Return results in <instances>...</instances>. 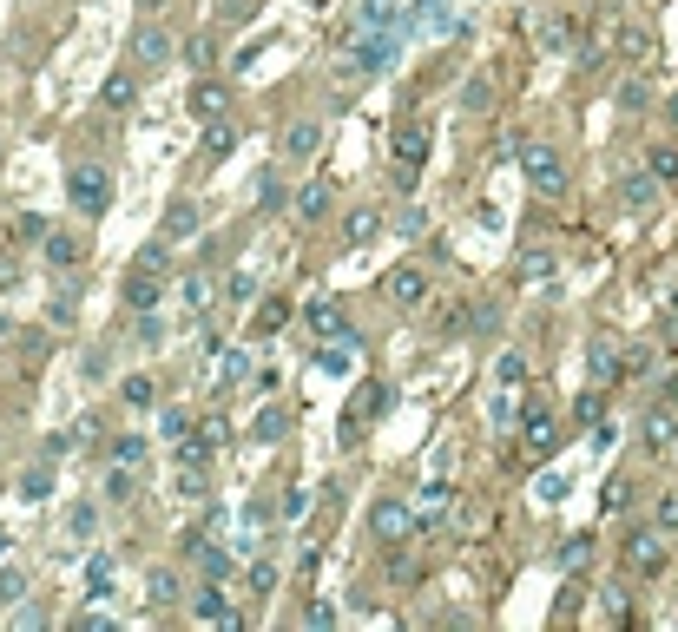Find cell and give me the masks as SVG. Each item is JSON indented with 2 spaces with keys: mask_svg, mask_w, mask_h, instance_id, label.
<instances>
[{
  "mask_svg": "<svg viewBox=\"0 0 678 632\" xmlns=\"http://www.w3.org/2000/svg\"><path fill=\"white\" fill-rule=\"evenodd\" d=\"M66 205L86 211V218H99V211L112 205V172L99 158H73V165H66Z\"/></svg>",
  "mask_w": 678,
  "mask_h": 632,
  "instance_id": "cell-1",
  "label": "cell"
},
{
  "mask_svg": "<svg viewBox=\"0 0 678 632\" xmlns=\"http://www.w3.org/2000/svg\"><path fill=\"white\" fill-rule=\"evenodd\" d=\"M521 172H527V185H534L540 198H560V191H567V165H560L553 145H521Z\"/></svg>",
  "mask_w": 678,
  "mask_h": 632,
  "instance_id": "cell-2",
  "label": "cell"
},
{
  "mask_svg": "<svg viewBox=\"0 0 678 632\" xmlns=\"http://www.w3.org/2000/svg\"><path fill=\"white\" fill-rule=\"evenodd\" d=\"M369 534H376V547H402V540L415 534V514L409 501H395V494H382L376 514H369Z\"/></svg>",
  "mask_w": 678,
  "mask_h": 632,
  "instance_id": "cell-3",
  "label": "cell"
},
{
  "mask_svg": "<svg viewBox=\"0 0 678 632\" xmlns=\"http://www.w3.org/2000/svg\"><path fill=\"white\" fill-rule=\"evenodd\" d=\"M665 567V527H632L626 534V573H659Z\"/></svg>",
  "mask_w": 678,
  "mask_h": 632,
  "instance_id": "cell-4",
  "label": "cell"
},
{
  "mask_svg": "<svg viewBox=\"0 0 678 632\" xmlns=\"http://www.w3.org/2000/svg\"><path fill=\"white\" fill-rule=\"evenodd\" d=\"M428 165V132L422 126H395V172H402V185H415Z\"/></svg>",
  "mask_w": 678,
  "mask_h": 632,
  "instance_id": "cell-5",
  "label": "cell"
},
{
  "mask_svg": "<svg viewBox=\"0 0 678 632\" xmlns=\"http://www.w3.org/2000/svg\"><path fill=\"white\" fill-rule=\"evenodd\" d=\"M382 297H389L395 310H415V303L428 297V270H422V264H395L389 284H382Z\"/></svg>",
  "mask_w": 678,
  "mask_h": 632,
  "instance_id": "cell-6",
  "label": "cell"
},
{
  "mask_svg": "<svg viewBox=\"0 0 678 632\" xmlns=\"http://www.w3.org/2000/svg\"><path fill=\"white\" fill-rule=\"evenodd\" d=\"M619 205H626L632 218H652V211H659V178H652V165L619 178Z\"/></svg>",
  "mask_w": 678,
  "mask_h": 632,
  "instance_id": "cell-7",
  "label": "cell"
},
{
  "mask_svg": "<svg viewBox=\"0 0 678 632\" xmlns=\"http://www.w3.org/2000/svg\"><path fill=\"white\" fill-rule=\"evenodd\" d=\"M191 613L205 619V626H224V632L244 626V613H237V606L224 600V586H198V593H191Z\"/></svg>",
  "mask_w": 678,
  "mask_h": 632,
  "instance_id": "cell-8",
  "label": "cell"
},
{
  "mask_svg": "<svg viewBox=\"0 0 678 632\" xmlns=\"http://www.w3.org/2000/svg\"><path fill=\"white\" fill-rule=\"evenodd\" d=\"M395 47H402V33H376V27H363V40H356V73H382V66L395 60Z\"/></svg>",
  "mask_w": 678,
  "mask_h": 632,
  "instance_id": "cell-9",
  "label": "cell"
},
{
  "mask_svg": "<svg viewBox=\"0 0 678 632\" xmlns=\"http://www.w3.org/2000/svg\"><path fill=\"white\" fill-rule=\"evenodd\" d=\"M553 442H560V422H553V415L534 402V409L521 415V448H527V455H547Z\"/></svg>",
  "mask_w": 678,
  "mask_h": 632,
  "instance_id": "cell-10",
  "label": "cell"
},
{
  "mask_svg": "<svg viewBox=\"0 0 678 632\" xmlns=\"http://www.w3.org/2000/svg\"><path fill=\"white\" fill-rule=\"evenodd\" d=\"M132 60H139V66H158V60H172V33L145 20V27L132 33Z\"/></svg>",
  "mask_w": 678,
  "mask_h": 632,
  "instance_id": "cell-11",
  "label": "cell"
},
{
  "mask_svg": "<svg viewBox=\"0 0 678 632\" xmlns=\"http://www.w3.org/2000/svg\"><path fill=\"white\" fill-rule=\"evenodd\" d=\"M303 316H310V330L323 336V343H330V336H349V316L336 310L330 297H323V303H310V310H303Z\"/></svg>",
  "mask_w": 678,
  "mask_h": 632,
  "instance_id": "cell-12",
  "label": "cell"
},
{
  "mask_svg": "<svg viewBox=\"0 0 678 632\" xmlns=\"http://www.w3.org/2000/svg\"><path fill=\"white\" fill-rule=\"evenodd\" d=\"M126 310H158V277H152L145 264L126 277Z\"/></svg>",
  "mask_w": 678,
  "mask_h": 632,
  "instance_id": "cell-13",
  "label": "cell"
},
{
  "mask_svg": "<svg viewBox=\"0 0 678 632\" xmlns=\"http://www.w3.org/2000/svg\"><path fill=\"white\" fill-rule=\"evenodd\" d=\"M448 501H455L448 474H428V481H422V514H428V521H442V514H448Z\"/></svg>",
  "mask_w": 678,
  "mask_h": 632,
  "instance_id": "cell-14",
  "label": "cell"
},
{
  "mask_svg": "<svg viewBox=\"0 0 678 632\" xmlns=\"http://www.w3.org/2000/svg\"><path fill=\"white\" fill-rule=\"evenodd\" d=\"M316 145H323V126H316V119H297V126L284 132V152H290V158H310Z\"/></svg>",
  "mask_w": 678,
  "mask_h": 632,
  "instance_id": "cell-15",
  "label": "cell"
},
{
  "mask_svg": "<svg viewBox=\"0 0 678 632\" xmlns=\"http://www.w3.org/2000/svg\"><path fill=\"white\" fill-rule=\"evenodd\" d=\"M191 112H198V119H224V86L218 79H198V86H191Z\"/></svg>",
  "mask_w": 678,
  "mask_h": 632,
  "instance_id": "cell-16",
  "label": "cell"
},
{
  "mask_svg": "<svg viewBox=\"0 0 678 632\" xmlns=\"http://www.w3.org/2000/svg\"><path fill=\"white\" fill-rule=\"evenodd\" d=\"M237 152V126L231 119H205V158H231Z\"/></svg>",
  "mask_w": 678,
  "mask_h": 632,
  "instance_id": "cell-17",
  "label": "cell"
},
{
  "mask_svg": "<svg viewBox=\"0 0 678 632\" xmlns=\"http://www.w3.org/2000/svg\"><path fill=\"white\" fill-rule=\"evenodd\" d=\"M40 251H47V264L73 270V264H79V237H66V231H47V237H40Z\"/></svg>",
  "mask_w": 678,
  "mask_h": 632,
  "instance_id": "cell-18",
  "label": "cell"
},
{
  "mask_svg": "<svg viewBox=\"0 0 678 632\" xmlns=\"http://www.w3.org/2000/svg\"><path fill=\"white\" fill-rule=\"evenodd\" d=\"M323 211H330V178H310L297 191V218H323Z\"/></svg>",
  "mask_w": 678,
  "mask_h": 632,
  "instance_id": "cell-19",
  "label": "cell"
},
{
  "mask_svg": "<svg viewBox=\"0 0 678 632\" xmlns=\"http://www.w3.org/2000/svg\"><path fill=\"white\" fill-rule=\"evenodd\" d=\"M284 323H290V303H284V297H264V303H257V316H251V330H257V336L284 330Z\"/></svg>",
  "mask_w": 678,
  "mask_h": 632,
  "instance_id": "cell-20",
  "label": "cell"
},
{
  "mask_svg": "<svg viewBox=\"0 0 678 632\" xmlns=\"http://www.w3.org/2000/svg\"><path fill=\"white\" fill-rule=\"evenodd\" d=\"M586 363H593V389H606L613 376H626V369H619V349H613V343H593V356H586Z\"/></svg>",
  "mask_w": 678,
  "mask_h": 632,
  "instance_id": "cell-21",
  "label": "cell"
},
{
  "mask_svg": "<svg viewBox=\"0 0 678 632\" xmlns=\"http://www.w3.org/2000/svg\"><path fill=\"white\" fill-rule=\"evenodd\" d=\"M376 231H382V211H349V218H343V237H349V244H369Z\"/></svg>",
  "mask_w": 678,
  "mask_h": 632,
  "instance_id": "cell-22",
  "label": "cell"
},
{
  "mask_svg": "<svg viewBox=\"0 0 678 632\" xmlns=\"http://www.w3.org/2000/svg\"><path fill=\"white\" fill-rule=\"evenodd\" d=\"M646 53H652V33H646V27H619V60L639 66Z\"/></svg>",
  "mask_w": 678,
  "mask_h": 632,
  "instance_id": "cell-23",
  "label": "cell"
},
{
  "mask_svg": "<svg viewBox=\"0 0 678 632\" xmlns=\"http://www.w3.org/2000/svg\"><path fill=\"white\" fill-rule=\"evenodd\" d=\"M132 99H139V79H132V73H112V79H106V106H112V112H126Z\"/></svg>",
  "mask_w": 678,
  "mask_h": 632,
  "instance_id": "cell-24",
  "label": "cell"
},
{
  "mask_svg": "<svg viewBox=\"0 0 678 632\" xmlns=\"http://www.w3.org/2000/svg\"><path fill=\"white\" fill-rule=\"evenodd\" d=\"M244 369H251V356H244V349H224V356H218V389H237Z\"/></svg>",
  "mask_w": 678,
  "mask_h": 632,
  "instance_id": "cell-25",
  "label": "cell"
},
{
  "mask_svg": "<svg viewBox=\"0 0 678 632\" xmlns=\"http://www.w3.org/2000/svg\"><path fill=\"white\" fill-rule=\"evenodd\" d=\"M112 461L139 474V468H145V435H119V442H112Z\"/></svg>",
  "mask_w": 678,
  "mask_h": 632,
  "instance_id": "cell-26",
  "label": "cell"
},
{
  "mask_svg": "<svg viewBox=\"0 0 678 632\" xmlns=\"http://www.w3.org/2000/svg\"><path fill=\"white\" fill-rule=\"evenodd\" d=\"M185 60L198 66V73H211V66H218V40H211V33H191V47H185Z\"/></svg>",
  "mask_w": 678,
  "mask_h": 632,
  "instance_id": "cell-27",
  "label": "cell"
},
{
  "mask_svg": "<svg viewBox=\"0 0 678 632\" xmlns=\"http://www.w3.org/2000/svg\"><path fill=\"white\" fill-rule=\"evenodd\" d=\"M152 376H126V389H119V402H126V409H152Z\"/></svg>",
  "mask_w": 678,
  "mask_h": 632,
  "instance_id": "cell-28",
  "label": "cell"
},
{
  "mask_svg": "<svg viewBox=\"0 0 678 632\" xmlns=\"http://www.w3.org/2000/svg\"><path fill=\"white\" fill-rule=\"evenodd\" d=\"M553 277V257L547 251H521V284H547Z\"/></svg>",
  "mask_w": 678,
  "mask_h": 632,
  "instance_id": "cell-29",
  "label": "cell"
},
{
  "mask_svg": "<svg viewBox=\"0 0 678 632\" xmlns=\"http://www.w3.org/2000/svg\"><path fill=\"white\" fill-rule=\"evenodd\" d=\"M652 158V178L659 185H678V145H659V152H646Z\"/></svg>",
  "mask_w": 678,
  "mask_h": 632,
  "instance_id": "cell-30",
  "label": "cell"
},
{
  "mask_svg": "<svg viewBox=\"0 0 678 632\" xmlns=\"http://www.w3.org/2000/svg\"><path fill=\"white\" fill-rule=\"evenodd\" d=\"M191 231H198V211H191V205L165 211V237H172V244H178V237H191Z\"/></svg>",
  "mask_w": 678,
  "mask_h": 632,
  "instance_id": "cell-31",
  "label": "cell"
},
{
  "mask_svg": "<svg viewBox=\"0 0 678 632\" xmlns=\"http://www.w3.org/2000/svg\"><path fill=\"white\" fill-rule=\"evenodd\" d=\"M158 435H165V442L178 448V442L191 435V415H185V409H165V415H158Z\"/></svg>",
  "mask_w": 678,
  "mask_h": 632,
  "instance_id": "cell-32",
  "label": "cell"
},
{
  "mask_svg": "<svg viewBox=\"0 0 678 632\" xmlns=\"http://www.w3.org/2000/svg\"><path fill=\"white\" fill-rule=\"evenodd\" d=\"M185 303H191L198 316H205L211 303H218V284H211V277H191V284H185Z\"/></svg>",
  "mask_w": 678,
  "mask_h": 632,
  "instance_id": "cell-33",
  "label": "cell"
},
{
  "mask_svg": "<svg viewBox=\"0 0 678 632\" xmlns=\"http://www.w3.org/2000/svg\"><path fill=\"white\" fill-rule=\"evenodd\" d=\"M567 40H573V20H560V14L540 20V47H567Z\"/></svg>",
  "mask_w": 678,
  "mask_h": 632,
  "instance_id": "cell-34",
  "label": "cell"
},
{
  "mask_svg": "<svg viewBox=\"0 0 678 632\" xmlns=\"http://www.w3.org/2000/svg\"><path fill=\"white\" fill-rule=\"evenodd\" d=\"M198 567H205V580H224V573H231V553L224 547H198Z\"/></svg>",
  "mask_w": 678,
  "mask_h": 632,
  "instance_id": "cell-35",
  "label": "cell"
},
{
  "mask_svg": "<svg viewBox=\"0 0 678 632\" xmlns=\"http://www.w3.org/2000/svg\"><path fill=\"white\" fill-rule=\"evenodd\" d=\"M395 553V547H389ZM415 573H422V560H415V553H395V560H389V580L395 586H415Z\"/></svg>",
  "mask_w": 678,
  "mask_h": 632,
  "instance_id": "cell-36",
  "label": "cell"
},
{
  "mask_svg": "<svg viewBox=\"0 0 678 632\" xmlns=\"http://www.w3.org/2000/svg\"><path fill=\"white\" fill-rule=\"evenodd\" d=\"M652 527L678 534V488H672V494H659V507H652Z\"/></svg>",
  "mask_w": 678,
  "mask_h": 632,
  "instance_id": "cell-37",
  "label": "cell"
},
{
  "mask_svg": "<svg viewBox=\"0 0 678 632\" xmlns=\"http://www.w3.org/2000/svg\"><path fill=\"white\" fill-rule=\"evenodd\" d=\"M86 586H93V593H112V553H93V567H86Z\"/></svg>",
  "mask_w": 678,
  "mask_h": 632,
  "instance_id": "cell-38",
  "label": "cell"
},
{
  "mask_svg": "<svg viewBox=\"0 0 678 632\" xmlns=\"http://www.w3.org/2000/svg\"><path fill=\"white\" fill-rule=\"evenodd\" d=\"M93 521H99V507H93V501H79V507H73V527H66V534H73V540H93Z\"/></svg>",
  "mask_w": 678,
  "mask_h": 632,
  "instance_id": "cell-39",
  "label": "cell"
},
{
  "mask_svg": "<svg viewBox=\"0 0 678 632\" xmlns=\"http://www.w3.org/2000/svg\"><path fill=\"white\" fill-rule=\"evenodd\" d=\"M20 494H27V501H47L53 494V468H33L27 481H20Z\"/></svg>",
  "mask_w": 678,
  "mask_h": 632,
  "instance_id": "cell-40",
  "label": "cell"
},
{
  "mask_svg": "<svg viewBox=\"0 0 678 632\" xmlns=\"http://www.w3.org/2000/svg\"><path fill=\"white\" fill-rule=\"evenodd\" d=\"M145 593H152V606L178 600V573H165V567H158V573H152V586H145Z\"/></svg>",
  "mask_w": 678,
  "mask_h": 632,
  "instance_id": "cell-41",
  "label": "cell"
},
{
  "mask_svg": "<svg viewBox=\"0 0 678 632\" xmlns=\"http://www.w3.org/2000/svg\"><path fill=\"white\" fill-rule=\"evenodd\" d=\"M7 237H47V218H40V211H20V218L7 224Z\"/></svg>",
  "mask_w": 678,
  "mask_h": 632,
  "instance_id": "cell-42",
  "label": "cell"
},
{
  "mask_svg": "<svg viewBox=\"0 0 678 632\" xmlns=\"http://www.w3.org/2000/svg\"><path fill=\"white\" fill-rule=\"evenodd\" d=\"M132 494V468H119V461H112V474H106V501H126Z\"/></svg>",
  "mask_w": 678,
  "mask_h": 632,
  "instance_id": "cell-43",
  "label": "cell"
},
{
  "mask_svg": "<svg viewBox=\"0 0 678 632\" xmlns=\"http://www.w3.org/2000/svg\"><path fill=\"white\" fill-rule=\"evenodd\" d=\"M600 613L606 619H626L632 613V606H626V586H606V593H600Z\"/></svg>",
  "mask_w": 678,
  "mask_h": 632,
  "instance_id": "cell-44",
  "label": "cell"
},
{
  "mask_svg": "<svg viewBox=\"0 0 678 632\" xmlns=\"http://www.w3.org/2000/svg\"><path fill=\"white\" fill-rule=\"evenodd\" d=\"M494 376H501L507 389H521V382H527V363H521V356H501V369H494Z\"/></svg>",
  "mask_w": 678,
  "mask_h": 632,
  "instance_id": "cell-45",
  "label": "cell"
},
{
  "mask_svg": "<svg viewBox=\"0 0 678 632\" xmlns=\"http://www.w3.org/2000/svg\"><path fill=\"white\" fill-rule=\"evenodd\" d=\"M586 553H593V540H586V534H580V540H567V547H560V567L573 573V567H580V560H586Z\"/></svg>",
  "mask_w": 678,
  "mask_h": 632,
  "instance_id": "cell-46",
  "label": "cell"
},
{
  "mask_svg": "<svg viewBox=\"0 0 678 632\" xmlns=\"http://www.w3.org/2000/svg\"><path fill=\"white\" fill-rule=\"evenodd\" d=\"M672 442V422H665V415H646V448H665Z\"/></svg>",
  "mask_w": 678,
  "mask_h": 632,
  "instance_id": "cell-47",
  "label": "cell"
},
{
  "mask_svg": "<svg viewBox=\"0 0 678 632\" xmlns=\"http://www.w3.org/2000/svg\"><path fill=\"white\" fill-rule=\"evenodd\" d=\"M244 586H251V593H270V586H277V567H270V560H257V567H251V580H244Z\"/></svg>",
  "mask_w": 678,
  "mask_h": 632,
  "instance_id": "cell-48",
  "label": "cell"
},
{
  "mask_svg": "<svg viewBox=\"0 0 678 632\" xmlns=\"http://www.w3.org/2000/svg\"><path fill=\"white\" fill-rule=\"evenodd\" d=\"M257 435H264V442H277V435H284V409H264V415H257Z\"/></svg>",
  "mask_w": 678,
  "mask_h": 632,
  "instance_id": "cell-49",
  "label": "cell"
},
{
  "mask_svg": "<svg viewBox=\"0 0 678 632\" xmlns=\"http://www.w3.org/2000/svg\"><path fill=\"white\" fill-rule=\"evenodd\" d=\"M468 316H474V330H481V336L501 330V310H494V303H481V310H468Z\"/></svg>",
  "mask_w": 678,
  "mask_h": 632,
  "instance_id": "cell-50",
  "label": "cell"
},
{
  "mask_svg": "<svg viewBox=\"0 0 678 632\" xmlns=\"http://www.w3.org/2000/svg\"><path fill=\"white\" fill-rule=\"evenodd\" d=\"M468 106H474V112L494 106V86H488V79H474V86H468Z\"/></svg>",
  "mask_w": 678,
  "mask_h": 632,
  "instance_id": "cell-51",
  "label": "cell"
},
{
  "mask_svg": "<svg viewBox=\"0 0 678 632\" xmlns=\"http://www.w3.org/2000/svg\"><path fill=\"white\" fill-rule=\"evenodd\" d=\"M303 626H336V606H323V600H310V613H303Z\"/></svg>",
  "mask_w": 678,
  "mask_h": 632,
  "instance_id": "cell-52",
  "label": "cell"
},
{
  "mask_svg": "<svg viewBox=\"0 0 678 632\" xmlns=\"http://www.w3.org/2000/svg\"><path fill=\"white\" fill-rule=\"evenodd\" d=\"M573 415H580V422H600V389H586V395H580V409H573Z\"/></svg>",
  "mask_w": 678,
  "mask_h": 632,
  "instance_id": "cell-53",
  "label": "cell"
},
{
  "mask_svg": "<svg viewBox=\"0 0 678 632\" xmlns=\"http://www.w3.org/2000/svg\"><path fill=\"white\" fill-rule=\"evenodd\" d=\"M665 395H672V409H678V376H672V382H665Z\"/></svg>",
  "mask_w": 678,
  "mask_h": 632,
  "instance_id": "cell-54",
  "label": "cell"
},
{
  "mask_svg": "<svg viewBox=\"0 0 678 632\" xmlns=\"http://www.w3.org/2000/svg\"><path fill=\"white\" fill-rule=\"evenodd\" d=\"M672 126H678V99H672Z\"/></svg>",
  "mask_w": 678,
  "mask_h": 632,
  "instance_id": "cell-55",
  "label": "cell"
},
{
  "mask_svg": "<svg viewBox=\"0 0 678 632\" xmlns=\"http://www.w3.org/2000/svg\"><path fill=\"white\" fill-rule=\"evenodd\" d=\"M310 7H330V0H310Z\"/></svg>",
  "mask_w": 678,
  "mask_h": 632,
  "instance_id": "cell-56",
  "label": "cell"
}]
</instances>
